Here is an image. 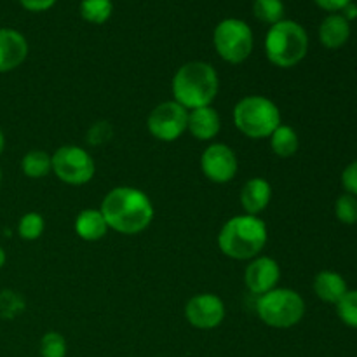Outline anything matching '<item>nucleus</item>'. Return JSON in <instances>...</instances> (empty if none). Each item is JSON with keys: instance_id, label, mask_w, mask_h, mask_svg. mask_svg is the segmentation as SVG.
<instances>
[{"instance_id": "f257e3e1", "label": "nucleus", "mask_w": 357, "mask_h": 357, "mask_svg": "<svg viewBox=\"0 0 357 357\" xmlns=\"http://www.w3.org/2000/svg\"><path fill=\"white\" fill-rule=\"evenodd\" d=\"M100 211L108 229L124 236L143 232L153 220V204L149 195L135 187H115L105 195Z\"/></svg>"}, {"instance_id": "f03ea898", "label": "nucleus", "mask_w": 357, "mask_h": 357, "mask_svg": "<svg viewBox=\"0 0 357 357\" xmlns=\"http://www.w3.org/2000/svg\"><path fill=\"white\" fill-rule=\"evenodd\" d=\"M218 89V73L209 63L204 61L185 63L174 73L171 82L174 101L187 110L211 107Z\"/></svg>"}, {"instance_id": "7ed1b4c3", "label": "nucleus", "mask_w": 357, "mask_h": 357, "mask_svg": "<svg viewBox=\"0 0 357 357\" xmlns=\"http://www.w3.org/2000/svg\"><path fill=\"white\" fill-rule=\"evenodd\" d=\"M267 225L258 216L237 215L227 220L218 234V246L234 260H253L267 244Z\"/></svg>"}, {"instance_id": "20e7f679", "label": "nucleus", "mask_w": 357, "mask_h": 357, "mask_svg": "<svg viewBox=\"0 0 357 357\" xmlns=\"http://www.w3.org/2000/svg\"><path fill=\"white\" fill-rule=\"evenodd\" d=\"M309 51V35L305 28L291 20L272 24L265 37V54L279 68H293Z\"/></svg>"}, {"instance_id": "39448f33", "label": "nucleus", "mask_w": 357, "mask_h": 357, "mask_svg": "<svg viewBox=\"0 0 357 357\" xmlns=\"http://www.w3.org/2000/svg\"><path fill=\"white\" fill-rule=\"evenodd\" d=\"M234 124L251 139L268 138L281 126V112L272 100L253 94L236 105Z\"/></svg>"}, {"instance_id": "423d86ee", "label": "nucleus", "mask_w": 357, "mask_h": 357, "mask_svg": "<svg viewBox=\"0 0 357 357\" xmlns=\"http://www.w3.org/2000/svg\"><path fill=\"white\" fill-rule=\"evenodd\" d=\"M257 312L267 326L284 330L303 319L305 302L295 289L274 288L258 296Z\"/></svg>"}, {"instance_id": "0eeeda50", "label": "nucleus", "mask_w": 357, "mask_h": 357, "mask_svg": "<svg viewBox=\"0 0 357 357\" xmlns=\"http://www.w3.org/2000/svg\"><path fill=\"white\" fill-rule=\"evenodd\" d=\"M213 44L220 58L232 65H239L246 61L253 51V31L246 21L227 17L216 24L213 31Z\"/></svg>"}, {"instance_id": "6e6552de", "label": "nucleus", "mask_w": 357, "mask_h": 357, "mask_svg": "<svg viewBox=\"0 0 357 357\" xmlns=\"http://www.w3.org/2000/svg\"><path fill=\"white\" fill-rule=\"evenodd\" d=\"M51 160L52 171L58 180L66 185H73V187L89 183L96 173V166H94V159L91 157V153L77 145L59 146L52 153Z\"/></svg>"}, {"instance_id": "1a4fd4ad", "label": "nucleus", "mask_w": 357, "mask_h": 357, "mask_svg": "<svg viewBox=\"0 0 357 357\" xmlns=\"http://www.w3.org/2000/svg\"><path fill=\"white\" fill-rule=\"evenodd\" d=\"M188 124V110L178 105L176 101H164L157 105L149 115L150 135L159 142H174L187 131Z\"/></svg>"}, {"instance_id": "9d476101", "label": "nucleus", "mask_w": 357, "mask_h": 357, "mask_svg": "<svg viewBox=\"0 0 357 357\" xmlns=\"http://www.w3.org/2000/svg\"><path fill=\"white\" fill-rule=\"evenodd\" d=\"M237 155L225 143H213L202 152L201 169L213 183H229L237 174Z\"/></svg>"}, {"instance_id": "9b49d317", "label": "nucleus", "mask_w": 357, "mask_h": 357, "mask_svg": "<svg viewBox=\"0 0 357 357\" xmlns=\"http://www.w3.org/2000/svg\"><path fill=\"white\" fill-rule=\"evenodd\" d=\"M185 317L199 330H213L225 319V303L213 293H201L187 302Z\"/></svg>"}, {"instance_id": "f8f14e48", "label": "nucleus", "mask_w": 357, "mask_h": 357, "mask_svg": "<svg viewBox=\"0 0 357 357\" xmlns=\"http://www.w3.org/2000/svg\"><path fill=\"white\" fill-rule=\"evenodd\" d=\"M281 278L279 264L271 257H257L248 264L244 282L253 295H265L278 286Z\"/></svg>"}, {"instance_id": "ddd939ff", "label": "nucleus", "mask_w": 357, "mask_h": 357, "mask_svg": "<svg viewBox=\"0 0 357 357\" xmlns=\"http://www.w3.org/2000/svg\"><path fill=\"white\" fill-rule=\"evenodd\" d=\"M26 56V38L13 28H0V73L17 68Z\"/></svg>"}, {"instance_id": "4468645a", "label": "nucleus", "mask_w": 357, "mask_h": 357, "mask_svg": "<svg viewBox=\"0 0 357 357\" xmlns=\"http://www.w3.org/2000/svg\"><path fill=\"white\" fill-rule=\"evenodd\" d=\"M187 129L199 142H209V139L216 138V135L222 129L218 112L213 107H201L190 110L188 112Z\"/></svg>"}, {"instance_id": "2eb2a0df", "label": "nucleus", "mask_w": 357, "mask_h": 357, "mask_svg": "<svg viewBox=\"0 0 357 357\" xmlns=\"http://www.w3.org/2000/svg\"><path fill=\"white\" fill-rule=\"evenodd\" d=\"M272 199V187L265 178H251L241 190V206L246 215L258 216L267 209Z\"/></svg>"}, {"instance_id": "dca6fc26", "label": "nucleus", "mask_w": 357, "mask_h": 357, "mask_svg": "<svg viewBox=\"0 0 357 357\" xmlns=\"http://www.w3.org/2000/svg\"><path fill=\"white\" fill-rule=\"evenodd\" d=\"M351 37V23L342 14L335 13L324 17L319 26V40L324 47L338 49L347 44Z\"/></svg>"}, {"instance_id": "f3484780", "label": "nucleus", "mask_w": 357, "mask_h": 357, "mask_svg": "<svg viewBox=\"0 0 357 357\" xmlns=\"http://www.w3.org/2000/svg\"><path fill=\"white\" fill-rule=\"evenodd\" d=\"M347 291V282L338 272L323 271L314 279V293L326 303L337 305Z\"/></svg>"}, {"instance_id": "a211bd4d", "label": "nucleus", "mask_w": 357, "mask_h": 357, "mask_svg": "<svg viewBox=\"0 0 357 357\" xmlns=\"http://www.w3.org/2000/svg\"><path fill=\"white\" fill-rule=\"evenodd\" d=\"M108 225L100 209H84L75 218L77 236L87 243H94L107 236Z\"/></svg>"}, {"instance_id": "6ab92c4d", "label": "nucleus", "mask_w": 357, "mask_h": 357, "mask_svg": "<svg viewBox=\"0 0 357 357\" xmlns=\"http://www.w3.org/2000/svg\"><path fill=\"white\" fill-rule=\"evenodd\" d=\"M268 139H271L272 152L278 157H282V159L293 157L298 152L300 139L291 126L281 124L271 136H268Z\"/></svg>"}, {"instance_id": "aec40b11", "label": "nucleus", "mask_w": 357, "mask_h": 357, "mask_svg": "<svg viewBox=\"0 0 357 357\" xmlns=\"http://www.w3.org/2000/svg\"><path fill=\"white\" fill-rule=\"evenodd\" d=\"M21 169L28 178H33V180L44 178L45 174H49V171H52L51 155L44 150H30L21 160Z\"/></svg>"}, {"instance_id": "412c9836", "label": "nucleus", "mask_w": 357, "mask_h": 357, "mask_svg": "<svg viewBox=\"0 0 357 357\" xmlns=\"http://www.w3.org/2000/svg\"><path fill=\"white\" fill-rule=\"evenodd\" d=\"M114 3L112 0H82L80 2V16L93 24H103L110 20Z\"/></svg>"}, {"instance_id": "4be33fe9", "label": "nucleus", "mask_w": 357, "mask_h": 357, "mask_svg": "<svg viewBox=\"0 0 357 357\" xmlns=\"http://www.w3.org/2000/svg\"><path fill=\"white\" fill-rule=\"evenodd\" d=\"M253 13L258 21H264L272 26L284 17V3L282 0H255Z\"/></svg>"}, {"instance_id": "5701e85b", "label": "nucleus", "mask_w": 357, "mask_h": 357, "mask_svg": "<svg viewBox=\"0 0 357 357\" xmlns=\"http://www.w3.org/2000/svg\"><path fill=\"white\" fill-rule=\"evenodd\" d=\"M44 216L38 213H26L21 216L20 223H17V234L23 241H37L44 234Z\"/></svg>"}, {"instance_id": "b1692460", "label": "nucleus", "mask_w": 357, "mask_h": 357, "mask_svg": "<svg viewBox=\"0 0 357 357\" xmlns=\"http://www.w3.org/2000/svg\"><path fill=\"white\" fill-rule=\"evenodd\" d=\"M337 314L342 323L357 330V289L345 293L344 298L337 303Z\"/></svg>"}, {"instance_id": "393cba45", "label": "nucleus", "mask_w": 357, "mask_h": 357, "mask_svg": "<svg viewBox=\"0 0 357 357\" xmlns=\"http://www.w3.org/2000/svg\"><path fill=\"white\" fill-rule=\"evenodd\" d=\"M335 215L345 225L357 223V197L351 194H344L335 202Z\"/></svg>"}, {"instance_id": "a878e982", "label": "nucleus", "mask_w": 357, "mask_h": 357, "mask_svg": "<svg viewBox=\"0 0 357 357\" xmlns=\"http://www.w3.org/2000/svg\"><path fill=\"white\" fill-rule=\"evenodd\" d=\"M23 310L24 300L17 293L10 291V289H3L0 293V317H3V319H14Z\"/></svg>"}, {"instance_id": "bb28decb", "label": "nucleus", "mask_w": 357, "mask_h": 357, "mask_svg": "<svg viewBox=\"0 0 357 357\" xmlns=\"http://www.w3.org/2000/svg\"><path fill=\"white\" fill-rule=\"evenodd\" d=\"M42 357H65L66 356V340L61 333L49 331L40 340Z\"/></svg>"}, {"instance_id": "cd10ccee", "label": "nucleus", "mask_w": 357, "mask_h": 357, "mask_svg": "<svg viewBox=\"0 0 357 357\" xmlns=\"http://www.w3.org/2000/svg\"><path fill=\"white\" fill-rule=\"evenodd\" d=\"M112 126L108 122H96L91 126L89 132H87V142L91 145H103V143L110 142L112 138Z\"/></svg>"}, {"instance_id": "c85d7f7f", "label": "nucleus", "mask_w": 357, "mask_h": 357, "mask_svg": "<svg viewBox=\"0 0 357 357\" xmlns=\"http://www.w3.org/2000/svg\"><path fill=\"white\" fill-rule=\"evenodd\" d=\"M342 185L347 190V194L357 197V160L349 164L342 173Z\"/></svg>"}, {"instance_id": "c756f323", "label": "nucleus", "mask_w": 357, "mask_h": 357, "mask_svg": "<svg viewBox=\"0 0 357 357\" xmlns=\"http://www.w3.org/2000/svg\"><path fill=\"white\" fill-rule=\"evenodd\" d=\"M21 6L31 13H42V10L51 9L56 3V0H20Z\"/></svg>"}, {"instance_id": "7c9ffc66", "label": "nucleus", "mask_w": 357, "mask_h": 357, "mask_svg": "<svg viewBox=\"0 0 357 357\" xmlns=\"http://www.w3.org/2000/svg\"><path fill=\"white\" fill-rule=\"evenodd\" d=\"M321 9L328 10V13H340L345 6L352 2V0H314Z\"/></svg>"}, {"instance_id": "2f4dec72", "label": "nucleus", "mask_w": 357, "mask_h": 357, "mask_svg": "<svg viewBox=\"0 0 357 357\" xmlns=\"http://www.w3.org/2000/svg\"><path fill=\"white\" fill-rule=\"evenodd\" d=\"M342 13V16L345 17V20L349 21V23H351V21H354V20H357V6L354 2H351L349 3V6H345L344 9L340 10Z\"/></svg>"}, {"instance_id": "473e14b6", "label": "nucleus", "mask_w": 357, "mask_h": 357, "mask_svg": "<svg viewBox=\"0 0 357 357\" xmlns=\"http://www.w3.org/2000/svg\"><path fill=\"white\" fill-rule=\"evenodd\" d=\"M3 146H6V138H3V132L0 131V155H2L3 152Z\"/></svg>"}, {"instance_id": "72a5a7b5", "label": "nucleus", "mask_w": 357, "mask_h": 357, "mask_svg": "<svg viewBox=\"0 0 357 357\" xmlns=\"http://www.w3.org/2000/svg\"><path fill=\"white\" fill-rule=\"evenodd\" d=\"M3 264H6V251H3L2 248H0V268L3 267Z\"/></svg>"}, {"instance_id": "f704fd0d", "label": "nucleus", "mask_w": 357, "mask_h": 357, "mask_svg": "<svg viewBox=\"0 0 357 357\" xmlns=\"http://www.w3.org/2000/svg\"><path fill=\"white\" fill-rule=\"evenodd\" d=\"M0 181H2V171H0Z\"/></svg>"}]
</instances>
